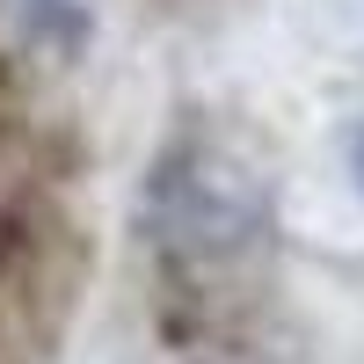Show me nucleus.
Instances as JSON below:
<instances>
[{
    "label": "nucleus",
    "mask_w": 364,
    "mask_h": 364,
    "mask_svg": "<svg viewBox=\"0 0 364 364\" xmlns=\"http://www.w3.org/2000/svg\"><path fill=\"white\" fill-rule=\"evenodd\" d=\"M146 219H154V248L182 269H204V262H226L240 255L269 219V197L262 182L240 168L226 146H175L154 175V197H146Z\"/></svg>",
    "instance_id": "1"
},
{
    "label": "nucleus",
    "mask_w": 364,
    "mask_h": 364,
    "mask_svg": "<svg viewBox=\"0 0 364 364\" xmlns=\"http://www.w3.org/2000/svg\"><path fill=\"white\" fill-rule=\"evenodd\" d=\"M357 182H364V139H357Z\"/></svg>",
    "instance_id": "2"
}]
</instances>
